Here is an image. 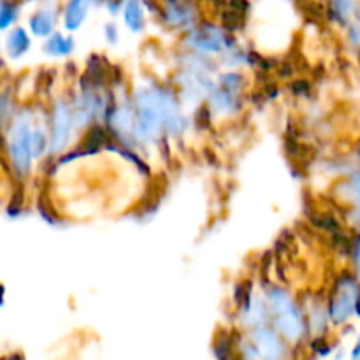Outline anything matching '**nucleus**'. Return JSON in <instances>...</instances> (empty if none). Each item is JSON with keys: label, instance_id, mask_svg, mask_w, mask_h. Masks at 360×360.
<instances>
[{"label": "nucleus", "instance_id": "1", "mask_svg": "<svg viewBox=\"0 0 360 360\" xmlns=\"http://www.w3.org/2000/svg\"><path fill=\"white\" fill-rule=\"evenodd\" d=\"M271 309L274 313V323L281 336L290 341H297L304 334V320L292 302L290 295L281 288H271L267 294Z\"/></svg>", "mask_w": 360, "mask_h": 360}, {"label": "nucleus", "instance_id": "2", "mask_svg": "<svg viewBox=\"0 0 360 360\" xmlns=\"http://www.w3.org/2000/svg\"><path fill=\"white\" fill-rule=\"evenodd\" d=\"M360 287L352 276H341L336 283L330 299V319L336 323H343L359 311Z\"/></svg>", "mask_w": 360, "mask_h": 360}, {"label": "nucleus", "instance_id": "3", "mask_svg": "<svg viewBox=\"0 0 360 360\" xmlns=\"http://www.w3.org/2000/svg\"><path fill=\"white\" fill-rule=\"evenodd\" d=\"M164 127L160 102L157 91H141L137 95V129L146 139H155L160 136Z\"/></svg>", "mask_w": 360, "mask_h": 360}, {"label": "nucleus", "instance_id": "4", "mask_svg": "<svg viewBox=\"0 0 360 360\" xmlns=\"http://www.w3.org/2000/svg\"><path fill=\"white\" fill-rule=\"evenodd\" d=\"M7 151H9L11 160H13V167L20 174L28 172L30 160L34 157V150H32V130L30 125H28V120L20 118L16 122V125L13 127L9 144H7Z\"/></svg>", "mask_w": 360, "mask_h": 360}, {"label": "nucleus", "instance_id": "5", "mask_svg": "<svg viewBox=\"0 0 360 360\" xmlns=\"http://www.w3.org/2000/svg\"><path fill=\"white\" fill-rule=\"evenodd\" d=\"M186 42H188L193 49H199V51L204 53H218L229 46L227 35H224L218 28L213 27L199 28V30H195L193 34L188 35Z\"/></svg>", "mask_w": 360, "mask_h": 360}, {"label": "nucleus", "instance_id": "6", "mask_svg": "<svg viewBox=\"0 0 360 360\" xmlns=\"http://www.w3.org/2000/svg\"><path fill=\"white\" fill-rule=\"evenodd\" d=\"M70 111L63 102H58L53 115V132H51V146L53 151H62L69 141L70 134Z\"/></svg>", "mask_w": 360, "mask_h": 360}, {"label": "nucleus", "instance_id": "7", "mask_svg": "<svg viewBox=\"0 0 360 360\" xmlns=\"http://www.w3.org/2000/svg\"><path fill=\"white\" fill-rule=\"evenodd\" d=\"M157 97L158 102H160V109H162V116H164V125L167 127L169 132L172 134H179L185 127L183 123V116L179 112L178 102L174 101L171 94L164 90H157Z\"/></svg>", "mask_w": 360, "mask_h": 360}, {"label": "nucleus", "instance_id": "8", "mask_svg": "<svg viewBox=\"0 0 360 360\" xmlns=\"http://www.w3.org/2000/svg\"><path fill=\"white\" fill-rule=\"evenodd\" d=\"M252 340L255 348L259 350L260 357L267 359H278L283 354V347H281L280 340L276 334L269 329H259L252 334Z\"/></svg>", "mask_w": 360, "mask_h": 360}, {"label": "nucleus", "instance_id": "9", "mask_svg": "<svg viewBox=\"0 0 360 360\" xmlns=\"http://www.w3.org/2000/svg\"><path fill=\"white\" fill-rule=\"evenodd\" d=\"M90 0H70L65 9V28L77 30L86 18Z\"/></svg>", "mask_w": 360, "mask_h": 360}, {"label": "nucleus", "instance_id": "10", "mask_svg": "<svg viewBox=\"0 0 360 360\" xmlns=\"http://www.w3.org/2000/svg\"><path fill=\"white\" fill-rule=\"evenodd\" d=\"M193 18L192 6L188 2H181V0H172L171 6L167 7V21L171 25H186L190 23Z\"/></svg>", "mask_w": 360, "mask_h": 360}, {"label": "nucleus", "instance_id": "11", "mask_svg": "<svg viewBox=\"0 0 360 360\" xmlns=\"http://www.w3.org/2000/svg\"><path fill=\"white\" fill-rule=\"evenodd\" d=\"M53 25H55V16H53L51 11H39L37 14L30 18L32 32L39 37H46L48 34H51Z\"/></svg>", "mask_w": 360, "mask_h": 360}, {"label": "nucleus", "instance_id": "12", "mask_svg": "<svg viewBox=\"0 0 360 360\" xmlns=\"http://www.w3.org/2000/svg\"><path fill=\"white\" fill-rule=\"evenodd\" d=\"M30 48V39H28L27 32L23 28H16L13 34L7 39V49H9V55L13 58H18V56L23 55L27 49Z\"/></svg>", "mask_w": 360, "mask_h": 360}, {"label": "nucleus", "instance_id": "13", "mask_svg": "<svg viewBox=\"0 0 360 360\" xmlns=\"http://www.w3.org/2000/svg\"><path fill=\"white\" fill-rule=\"evenodd\" d=\"M125 23L132 32H139L143 28V7L139 0H127L125 4Z\"/></svg>", "mask_w": 360, "mask_h": 360}, {"label": "nucleus", "instance_id": "14", "mask_svg": "<svg viewBox=\"0 0 360 360\" xmlns=\"http://www.w3.org/2000/svg\"><path fill=\"white\" fill-rule=\"evenodd\" d=\"M72 48H74L72 39L70 37L63 39L60 34L53 35V37L48 41V44H46V51H48L49 55H69V53L72 51Z\"/></svg>", "mask_w": 360, "mask_h": 360}, {"label": "nucleus", "instance_id": "15", "mask_svg": "<svg viewBox=\"0 0 360 360\" xmlns=\"http://www.w3.org/2000/svg\"><path fill=\"white\" fill-rule=\"evenodd\" d=\"M104 141H105L104 130L95 127V129L88 134L86 144H84V153H94V151H97L98 148L104 144Z\"/></svg>", "mask_w": 360, "mask_h": 360}, {"label": "nucleus", "instance_id": "16", "mask_svg": "<svg viewBox=\"0 0 360 360\" xmlns=\"http://www.w3.org/2000/svg\"><path fill=\"white\" fill-rule=\"evenodd\" d=\"M18 13V6L9 0H2V11H0V27L7 28L14 21Z\"/></svg>", "mask_w": 360, "mask_h": 360}, {"label": "nucleus", "instance_id": "17", "mask_svg": "<svg viewBox=\"0 0 360 360\" xmlns=\"http://www.w3.org/2000/svg\"><path fill=\"white\" fill-rule=\"evenodd\" d=\"M46 146H48V141H46V136L42 130H34L32 132V150H34V157H39L46 151Z\"/></svg>", "mask_w": 360, "mask_h": 360}, {"label": "nucleus", "instance_id": "18", "mask_svg": "<svg viewBox=\"0 0 360 360\" xmlns=\"http://www.w3.org/2000/svg\"><path fill=\"white\" fill-rule=\"evenodd\" d=\"M241 16H239V11H231V13H225L224 14V25L227 28H231V30H234V28H239L241 27Z\"/></svg>", "mask_w": 360, "mask_h": 360}, {"label": "nucleus", "instance_id": "19", "mask_svg": "<svg viewBox=\"0 0 360 360\" xmlns=\"http://www.w3.org/2000/svg\"><path fill=\"white\" fill-rule=\"evenodd\" d=\"M348 186L352 190V195L360 202V172H355L350 179H348Z\"/></svg>", "mask_w": 360, "mask_h": 360}, {"label": "nucleus", "instance_id": "20", "mask_svg": "<svg viewBox=\"0 0 360 360\" xmlns=\"http://www.w3.org/2000/svg\"><path fill=\"white\" fill-rule=\"evenodd\" d=\"M105 35H108V41L112 42V44L118 41V32H116V27H112V25L105 27Z\"/></svg>", "mask_w": 360, "mask_h": 360}, {"label": "nucleus", "instance_id": "21", "mask_svg": "<svg viewBox=\"0 0 360 360\" xmlns=\"http://www.w3.org/2000/svg\"><path fill=\"white\" fill-rule=\"evenodd\" d=\"M292 90H294L297 95H304V94H308L309 84L304 83V81H299V83H295L294 86H292Z\"/></svg>", "mask_w": 360, "mask_h": 360}, {"label": "nucleus", "instance_id": "22", "mask_svg": "<svg viewBox=\"0 0 360 360\" xmlns=\"http://www.w3.org/2000/svg\"><path fill=\"white\" fill-rule=\"evenodd\" d=\"M355 264H357V271H359V274H360V238H359V241H357V245H355Z\"/></svg>", "mask_w": 360, "mask_h": 360}, {"label": "nucleus", "instance_id": "23", "mask_svg": "<svg viewBox=\"0 0 360 360\" xmlns=\"http://www.w3.org/2000/svg\"><path fill=\"white\" fill-rule=\"evenodd\" d=\"M354 218H355V221H357V224H360V202L357 204V207L354 210Z\"/></svg>", "mask_w": 360, "mask_h": 360}, {"label": "nucleus", "instance_id": "24", "mask_svg": "<svg viewBox=\"0 0 360 360\" xmlns=\"http://www.w3.org/2000/svg\"><path fill=\"white\" fill-rule=\"evenodd\" d=\"M354 357H360V340H359V343H357V347H355V350H354Z\"/></svg>", "mask_w": 360, "mask_h": 360}]
</instances>
